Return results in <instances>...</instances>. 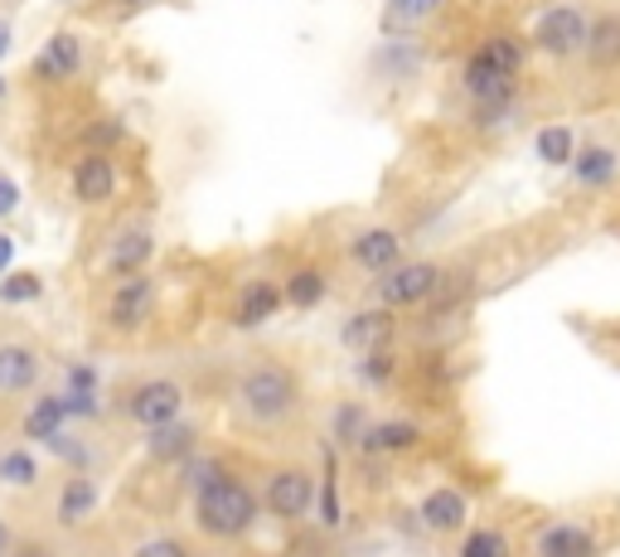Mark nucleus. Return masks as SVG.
<instances>
[{"label": "nucleus", "instance_id": "1", "mask_svg": "<svg viewBox=\"0 0 620 557\" xmlns=\"http://www.w3.org/2000/svg\"><path fill=\"white\" fill-rule=\"evenodd\" d=\"M252 518H258V500H252L248 484L218 476L214 484L199 490V524L214 538H238V533L252 528Z\"/></svg>", "mask_w": 620, "mask_h": 557}, {"label": "nucleus", "instance_id": "2", "mask_svg": "<svg viewBox=\"0 0 620 557\" xmlns=\"http://www.w3.org/2000/svg\"><path fill=\"white\" fill-rule=\"evenodd\" d=\"M291 403H296V379L282 363H258V369L242 379V407L258 422H282Z\"/></svg>", "mask_w": 620, "mask_h": 557}, {"label": "nucleus", "instance_id": "3", "mask_svg": "<svg viewBox=\"0 0 620 557\" xmlns=\"http://www.w3.org/2000/svg\"><path fill=\"white\" fill-rule=\"evenodd\" d=\"M436 282H442V272L432 262H403V266H388L383 282L373 286V296H379L383 310H407L436 296Z\"/></svg>", "mask_w": 620, "mask_h": 557}, {"label": "nucleus", "instance_id": "4", "mask_svg": "<svg viewBox=\"0 0 620 557\" xmlns=\"http://www.w3.org/2000/svg\"><path fill=\"white\" fill-rule=\"evenodd\" d=\"M587 15L573 6H553V10H543L539 24H533V44L543 48V54H553V58H567V54H577L581 44H587Z\"/></svg>", "mask_w": 620, "mask_h": 557}, {"label": "nucleus", "instance_id": "5", "mask_svg": "<svg viewBox=\"0 0 620 557\" xmlns=\"http://www.w3.org/2000/svg\"><path fill=\"white\" fill-rule=\"evenodd\" d=\"M311 504H315V480L306 470H276L267 480V509L276 518H301V514H311Z\"/></svg>", "mask_w": 620, "mask_h": 557}, {"label": "nucleus", "instance_id": "6", "mask_svg": "<svg viewBox=\"0 0 620 557\" xmlns=\"http://www.w3.org/2000/svg\"><path fill=\"white\" fill-rule=\"evenodd\" d=\"M180 387L170 379H155V383H141L137 397H131V417L141 422V427H165V422H180Z\"/></svg>", "mask_w": 620, "mask_h": 557}, {"label": "nucleus", "instance_id": "7", "mask_svg": "<svg viewBox=\"0 0 620 557\" xmlns=\"http://www.w3.org/2000/svg\"><path fill=\"white\" fill-rule=\"evenodd\" d=\"M398 252H403V238H398L393 228H369V233L355 238L349 258H355L363 272H388V266L398 262Z\"/></svg>", "mask_w": 620, "mask_h": 557}, {"label": "nucleus", "instance_id": "8", "mask_svg": "<svg viewBox=\"0 0 620 557\" xmlns=\"http://www.w3.org/2000/svg\"><path fill=\"white\" fill-rule=\"evenodd\" d=\"M422 524L432 533H456L466 524V494L460 490H432L427 500H422Z\"/></svg>", "mask_w": 620, "mask_h": 557}, {"label": "nucleus", "instance_id": "9", "mask_svg": "<svg viewBox=\"0 0 620 557\" xmlns=\"http://www.w3.org/2000/svg\"><path fill=\"white\" fill-rule=\"evenodd\" d=\"M388 335H393V310H359L355 320L345 325V345L349 349H388Z\"/></svg>", "mask_w": 620, "mask_h": 557}, {"label": "nucleus", "instance_id": "10", "mask_svg": "<svg viewBox=\"0 0 620 557\" xmlns=\"http://www.w3.org/2000/svg\"><path fill=\"white\" fill-rule=\"evenodd\" d=\"M587 58H591V68H616L620 64V15H606V20L587 24Z\"/></svg>", "mask_w": 620, "mask_h": 557}, {"label": "nucleus", "instance_id": "11", "mask_svg": "<svg viewBox=\"0 0 620 557\" xmlns=\"http://www.w3.org/2000/svg\"><path fill=\"white\" fill-rule=\"evenodd\" d=\"M539 557H591V533L581 524H553L539 538Z\"/></svg>", "mask_w": 620, "mask_h": 557}, {"label": "nucleus", "instance_id": "12", "mask_svg": "<svg viewBox=\"0 0 620 557\" xmlns=\"http://www.w3.org/2000/svg\"><path fill=\"white\" fill-rule=\"evenodd\" d=\"M466 88L476 92L480 102H490V107H504L509 97H514V78H504V73L485 68L480 58H470V64H466Z\"/></svg>", "mask_w": 620, "mask_h": 557}, {"label": "nucleus", "instance_id": "13", "mask_svg": "<svg viewBox=\"0 0 620 557\" xmlns=\"http://www.w3.org/2000/svg\"><path fill=\"white\" fill-rule=\"evenodd\" d=\"M73 189H78V199H88V204L107 199V194L117 189V170L107 165L102 155H88V161L78 165V175H73Z\"/></svg>", "mask_w": 620, "mask_h": 557}, {"label": "nucleus", "instance_id": "14", "mask_svg": "<svg viewBox=\"0 0 620 557\" xmlns=\"http://www.w3.org/2000/svg\"><path fill=\"white\" fill-rule=\"evenodd\" d=\"M480 64L485 68H494V73H504V78H519V68H524V44L514 40V34H494V40H485L480 44Z\"/></svg>", "mask_w": 620, "mask_h": 557}, {"label": "nucleus", "instance_id": "15", "mask_svg": "<svg viewBox=\"0 0 620 557\" xmlns=\"http://www.w3.org/2000/svg\"><path fill=\"white\" fill-rule=\"evenodd\" d=\"M151 282H127L112 296V325H121V330H131V325L145 320V310H151Z\"/></svg>", "mask_w": 620, "mask_h": 557}, {"label": "nucleus", "instance_id": "16", "mask_svg": "<svg viewBox=\"0 0 620 557\" xmlns=\"http://www.w3.org/2000/svg\"><path fill=\"white\" fill-rule=\"evenodd\" d=\"M40 379V363H34L30 349L6 345L0 349V393H15V387H30Z\"/></svg>", "mask_w": 620, "mask_h": 557}, {"label": "nucleus", "instance_id": "17", "mask_svg": "<svg viewBox=\"0 0 620 557\" xmlns=\"http://www.w3.org/2000/svg\"><path fill=\"white\" fill-rule=\"evenodd\" d=\"M276 306H282V286H272V282H252V286L238 296V325H262Z\"/></svg>", "mask_w": 620, "mask_h": 557}, {"label": "nucleus", "instance_id": "18", "mask_svg": "<svg viewBox=\"0 0 620 557\" xmlns=\"http://www.w3.org/2000/svg\"><path fill=\"white\" fill-rule=\"evenodd\" d=\"M573 170L581 185H606L616 175V155L606 145H581V151H573Z\"/></svg>", "mask_w": 620, "mask_h": 557}, {"label": "nucleus", "instance_id": "19", "mask_svg": "<svg viewBox=\"0 0 620 557\" xmlns=\"http://www.w3.org/2000/svg\"><path fill=\"white\" fill-rule=\"evenodd\" d=\"M73 68H78V40H73V34L48 40V48L40 54V73H44V78H68Z\"/></svg>", "mask_w": 620, "mask_h": 557}, {"label": "nucleus", "instance_id": "20", "mask_svg": "<svg viewBox=\"0 0 620 557\" xmlns=\"http://www.w3.org/2000/svg\"><path fill=\"white\" fill-rule=\"evenodd\" d=\"M93 509H97V484H93V480L64 484V500H58V514H64V524H78V518H88Z\"/></svg>", "mask_w": 620, "mask_h": 557}, {"label": "nucleus", "instance_id": "21", "mask_svg": "<svg viewBox=\"0 0 620 557\" xmlns=\"http://www.w3.org/2000/svg\"><path fill=\"white\" fill-rule=\"evenodd\" d=\"M417 427H412V422H383L379 432H369L363 436V446H369V451H407V446H417Z\"/></svg>", "mask_w": 620, "mask_h": 557}, {"label": "nucleus", "instance_id": "22", "mask_svg": "<svg viewBox=\"0 0 620 557\" xmlns=\"http://www.w3.org/2000/svg\"><path fill=\"white\" fill-rule=\"evenodd\" d=\"M64 403L58 397H44V403H34V412H30V422H24V432L34 436V441H48V436H58V427H64Z\"/></svg>", "mask_w": 620, "mask_h": 557}, {"label": "nucleus", "instance_id": "23", "mask_svg": "<svg viewBox=\"0 0 620 557\" xmlns=\"http://www.w3.org/2000/svg\"><path fill=\"white\" fill-rule=\"evenodd\" d=\"M282 301H291V306H320V301H325V276L311 272V266H306V272H296L282 286Z\"/></svg>", "mask_w": 620, "mask_h": 557}, {"label": "nucleus", "instance_id": "24", "mask_svg": "<svg viewBox=\"0 0 620 557\" xmlns=\"http://www.w3.org/2000/svg\"><path fill=\"white\" fill-rule=\"evenodd\" d=\"M151 258V233H121L112 248V266L117 272H137V266Z\"/></svg>", "mask_w": 620, "mask_h": 557}, {"label": "nucleus", "instance_id": "25", "mask_svg": "<svg viewBox=\"0 0 620 557\" xmlns=\"http://www.w3.org/2000/svg\"><path fill=\"white\" fill-rule=\"evenodd\" d=\"M194 441V432L189 427H180V422H165V427H155L151 432V456H161V460H170V456H185V446Z\"/></svg>", "mask_w": 620, "mask_h": 557}, {"label": "nucleus", "instance_id": "26", "mask_svg": "<svg viewBox=\"0 0 620 557\" xmlns=\"http://www.w3.org/2000/svg\"><path fill=\"white\" fill-rule=\"evenodd\" d=\"M539 155L548 165H567L573 161V131L567 127H543L539 131Z\"/></svg>", "mask_w": 620, "mask_h": 557}, {"label": "nucleus", "instance_id": "27", "mask_svg": "<svg viewBox=\"0 0 620 557\" xmlns=\"http://www.w3.org/2000/svg\"><path fill=\"white\" fill-rule=\"evenodd\" d=\"M460 557H509V543L494 528H476L466 543H460Z\"/></svg>", "mask_w": 620, "mask_h": 557}, {"label": "nucleus", "instance_id": "28", "mask_svg": "<svg viewBox=\"0 0 620 557\" xmlns=\"http://www.w3.org/2000/svg\"><path fill=\"white\" fill-rule=\"evenodd\" d=\"M359 427H363V407L359 403H345L335 412V436H339V441H355Z\"/></svg>", "mask_w": 620, "mask_h": 557}, {"label": "nucleus", "instance_id": "29", "mask_svg": "<svg viewBox=\"0 0 620 557\" xmlns=\"http://www.w3.org/2000/svg\"><path fill=\"white\" fill-rule=\"evenodd\" d=\"M0 296H6V301H34V296H40V276H30V272L10 276V282L0 286Z\"/></svg>", "mask_w": 620, "mask_h": 557}, {"label": "nucleus", "instance_id": "30", "mask_svg": "<svg viewBox=\"0 0 620 557\" xmlns=\"http://www.w3.org/2000/svg\"><path fill=\"white\" fill-rule=\"evenodd\" d=\"M388 379H393V359H388V349H373L363 359V383H388Z\"/></svg>", "mask_w": 620, "mask_h": 557}, {"label": "nucleus", "instance_id": "31", "mask_svg": "<svg viewBox=\"0 0 620 557\" xmlns=\"http://www.w3.org/2000/svg\"><path fill=\"white\" fill-rule=\"evenodd\" d=\"M0 476H6V480H34V460L30 456H6V466H0Z\"/></svg>", "mask_w": 620, "mask_h": 557}, {"label": "nucleus", "instance_id": "32", "mask_svg": "<svg viewBox=\"0 0 620 557\" xmlns=\"http://www.w3.org/2000/svg\"><path fill=\"white\" fill-rule=\"evenodd\" d=\"M137 557H189V553H185V543H175V538H155V543H145Z\"/></svg>", "mask_w": 620, "mask_h": 557}, {"label": "nucleus", "instance_id": "33", "mask_svg": "<svg viewBox=\"0 0 620 557\" xmlns=\"http://www.w3.org/2000/svg\"><path fill=\"white\" fill-rule=\"evenodd\" d=\"M15 199H20V194H15V185H10V179H0V214H10V209H15Z\"/></svg>", "mask_w": 620, "mask_h": 557}, {"label": "nucleus", "instance_id": "34", "mask_svg": "<svg viewBox=\"0 0 620 557\" xmlns=\"http://www.w3.org/2000/svg\"><path fill=\"white\" fill-rule=\"evenodd\" d=\"M398 6H403V10H412V15H427V10L436 6V0H398Z\"/></svg>", "mask_w": 620, "mask_h": 557}, {"label": "nucleus", "instance_id": "35", "mask_svg": "<svg viewBox=\"0 0 620 557\" xmlns=\"http://www.w3.org/2000/svg\"><path fill=\"white\" fill-rule=\"evenodd\" d=\"M6 262H10V238H0V272H6Z\"/></svg>", "mask_w": 620, "mask_h": 557}, {"label": "nucleus", "instance_id": "36", "mask_svg": "<svg viewBox=\"0 0 620 557\" xmlns=\"http://www.w3.org/2000/svg\"><path fill=\"white\" fill-rule=\"evenodd\" d=\"M6 553H10V528L0 524V557H6Z\"/></svg>", "mask_w": 620, "mask_h": 557}, {"label": "nucleus", "instance_id": "37", "mask_svg": "<svg viewBox=\"0 0 620 557\" xmlns=\"http://www.w3.org/2000/svg\"><path fill=\"white\" fill-rule=\"evenodd\" d=\"M20 557H48L44 548H20Z\"/></svg>", "mask_w": 620, "mask_h": 557}, {"label": "nucleus", "instance_id": "38", "mask_svg": "<svg viewBox=\"0 0 620 557\" xmlns=\"http://www.w3.org/2000/svg\"><path fill=\"white\" fill-rule=\"evenodd\" d=\"M0 48H6V30H0Z\"/></svg>", "mask_w": 620, "mask_h": 557}, {"label": "nucleus", "instance_id": "39", "mask_svg": "<svg viewBox=\"0 0 620 557\" xmlns=\"http://www.w3.org/2000/svg\"><path fill=\"white\" fill-rule=\"evenodd\" d=\"M127 6H141V0H127Z\"/></svg>", "mask_w": 620, "mask_h": 557}]
</instances>
